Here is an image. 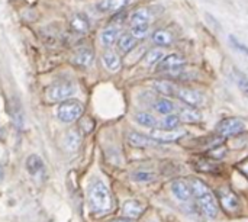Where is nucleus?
I'll return each mask as SVG.
<instances>
[{"instance_id":"aec40b11","label":"nucleus","mask_w":248,"mask_h":222,"mask_svg":"<svg viewBox=\"0 0 248 222\" xmlns=\"http://www.w3.org/2000/svg\"><path fill=\"white\" fill-rule=\"evenodd\" d=\"M131 25L132 26H138V25H148L151 20V15L147 9H137L131 13L129 16Z\"/></svg>"},{"instance_id":"c9c22d12","label":"nucleus","mask_w":248,"mask_h":222,"mask_svg":"<svg viewBox=\"0 0 248 222\" xmlns=\"http://www.w3.org/2000/svg\"><path fill=\"white\" fill-rule=\"evenodd\" d=\"M3 180V169H1V166H0V182Z\"/></svg>"},{"instance_id":"6e6552de","label":"nucleus","mask_w":248,"mask_h":222,"mask_svg":"<svg viewBox=\"0 0 248 222\" xmlns=\"http://www.w3.org/2000/svg\"><path fill=\"white\" fill-rule=\"evenodd\" d=\"M186 135L185 129H171V131H166V129H153L151 131V138L155 140L157 143H173L177 141L180 138H183Z\"/></svg>"},{"instance_id":"a211bd4d","label":"nucleus","mask_w":248,"mask_h":222,"mask_svg":"<svg viewBox=\"0 0 248 222\" xmlns=\"http://www.w3.org/2000/svg\"><path fill=\"white\" fill-rule=\"evenodd\" d=\"M118 39H119V29L116 26H109V28L103 29L100 33L102 45L106 48H110L115 42H118Z\"/></svg>"},{"instance_id":"f8f14e48","label":"nucleus","mask_w":248,"mask_h":222,"mask_svg":"<svg viewBox=\"0 0 248 222\" xmlns=\"http://www.w3.org/2000/svg\"><path fill=\"white\" fill-rule=\"evenodd\" d=\"M70 28L76 33H80V35L87 33L89 29H90L89 17L84 13H76V15H73L71 19H70Z\"/></svg>"},{"instance_id":"cd10ccee","label":"nucleus","mask_w":248,"mask_h":222,"mask_svg":"<svg viewBox=\"0 0 248 222\" xmlns=\"http://www.w3.org/2000/svg\"><path fill=\"white\" fill-rule=\"evenodd\" d=\"M154 108H155V111L158 113L167 116V115H171V112L174 111V103L171 100H169L167 97H164V99L157 100V103L154 105Z\"/></svg>"},{"instance_id":"393cba45","label":"nucleus","mask_w":248,"mask_h":222,"mask_svg":"<svg viewBox=\"0 0 248 222\" xmlns=\"http://www.w3.org/2000/svg\"><path fill=\"white\" fill-rule=\"evenodd\" d=\"M26 170L29 172V174H33V176L38 174L39 172H42L44 170V161H42V159L39 156H36V154L29 156L28 160H26Z\"/></svg>"},{"instance_id":"bb28decb","label":"nucleus","mask_w":248,"mask_h":222,"mask_svg":"<svg viewBox=\"0 0 248 222\" xmlns=\"http://www.w3.org/2000/svg\"><path fill=\"white\" fill-rule=\"evenodd\" d=\"M135 121H137L140 125L147 127V128H154V127H157V124H158V121H157L151 113H148V112H138V113L135 115Z\"/></svg>"},{"instance_id":"f257e3e1","label":"nucleus","mask_w":248,"mask_h":222,"mask_svg":"<svg viewBox=\"0 0 248 222\" xmlns=\"http://www.w3.org/2000/svg\"><path fill=\"white\" fill-rule=\"evenodd\" d=\"M192 196H195L199 208L208 218H217L218 215V202L212 190L199 179H192L190 182Z\"/></svg>"},{"instance_id":"c85d7f7f","label":"nucleus","mask_w":248,"mask_h":222,"mask_svg":"<svg viewBox=\"0 0 248 222\" xmlns=\"http://www.w3.org/2000/svg\"><path fill=\"white\" fill-rule=\"evenodd\" d=\"M155 179V174L151 172H135L132 174V180H135L137 183H150Z\"/></svg>"},{"instance_id":"7ed1b4c3","label":"nucleus","mask_w":248,"mask_h":222,"mask_svg":"<svg viewBox=\"0 0 248 222\" xmlns=\"http://www.w3.org/2000/svg\"><path fill=\"white\" fill-rule=\"evenodd\" d=\"M76 92H77V87H76L74 81L58 80L48 87L46 99L49 102H64V100H68Z\"/></svg>"},{"instance_id":"4be33fe9","label":"nucleus","mask_w":248,"mask_h":222,"mask_svg":"<svg viewBox=\"0 0 248 222\" xmlns=\"http://www.w3.org/2000/svg\"><path fill=\"white\" fill-rule=\"evenodd\" d=\"M154 89L158 93L164 95V96H173V95L177 93L179 87L173 81H170V80H158V81L154 83Z\"/></svg>"},{"instance_id":"5701e85b","label":"nucleus","mask_w":248,"mask_h":222,"mask_svg":"<svg viewBox=\"0 0 248 222\" xmlns=\"http://www.w3.org/2000/svg\"><path fill=\"white\" fill-rule=\"evenodd\" d=\"M153 41L160 45V47H169L173 44L174 38L171 35V32L166 31V29H157L154 33H153Z\"/></svg>"},{"instance_id":"412c9836","label":"nucleus","mask_w":248,"mask_h":222,"mask_svg":"<svg viewBox=\"0 0 248 222\" xmlns=\"http://www.w3.org/2000/svg\"><path fill=\"white\" fill-rule=\"evenodd\" d=\"M135 45H137V38H134L131 33H122L118 39V48L124 54H128L129 51H132Z\"/></svg>"},{"instance_id":"a878e982","label":"nucleus","mask_w":248,"mask_h":222,"mask_svg":"<svg viewBox=\"0 0 248 222\" xmlns=\"http://www.w3.org/2000/svg\"><path fill=\"white\" fill-rule=\"evenodd\" d=\"M180 118L179 115H167L164 116L158 124H160V129H166V131H171V129H177L180 125Z\"/></svg>"},{"instance_id":"7c9ffc66","label":"nucleus","mask_w":248,"mask_h":222,"mask_svg":"<svg viewBox=\"0 0 248 222\" xmlns=\"http://www.w3.org/2000/svg\"><path fill=\"white\" fill-rule=\"evenodd\" d=\"M196 169L201 170V172H214L217 169V164L211 160H198L195 163Z\"/></svg>"},{"instance_id":"20e7f679","label":"nucleus","mask_w":248,"mask_h":222,"mask_svg":"<svg viewBox=\"0 0 248 222\" xmlns=\"http://www.w3.org/2000/svg\"><path fill=\"white\" fill-rule=\"evenodd\" d=\"M83 111H84V106L80 100L68 99L60 103L57 109V118L64 124H71L83 115Z\"/></svg>"},{"instance_id":"f704fd0d","label":"nucleus","mask_w":248,"mask_h":222,"mask_svg":"<svg viewBox=\"0 0 248 222\" xmlns=\"http://www.w3.org/2000/svg\"><path fill=\"white\" fill-rule=\"evenodd\" d=\"M112 222H132V220H128V218H119V220H115Z\"/></svg>"},{"instance_id":"9b49d317","label":"nucleus","mask_w":248,"mask_h":222,"mask_svg":"<svg viewBox=\"0 0 248 222\" xmlns=\"http://www.w3.org/2000/svg\"><path fill=\"white\" fill-rule=\"evenodd\" d=\"M129 3L131 0H99L96 3V9L103 13H113L124 10V7H126Z\"/></svg>"},{"instance_id":"0eeeda50","label":"nucleus","mask_w":248,"mask_h":222,"mask_svg":"<svg viewBox=\"0 0 248 222\" xmlns=\"http://www.w3.org/2000/svg\"><path fill=\"white\" fill-rule=\"evenodd\" d=\"M185 65H186V58L182 54L174 52V54H169L163 58V61L157 67V71L158 73H170V71H174Z\"/></svg>"},{"instance_id":"f03ea898","label":"nucleus","mask_w":248,"mask_h":222,"mask_svg":"<svg viewBox=\"0 0 248 222\" xmlns=\"http://www.w3.org/2000/svg\"><path fill=\"white\" fill-rule=\"evenodd\" d=\"M113 201L110 190L103 182H93L89 186V206L96 214H105L112 209Z\"/></svg>"},{"instance_id":"423d86ee","label":"nucleus","mask_w":248,"mask_h":222,"mask_svg":"<svg viewBox=\"0 0 248 222\" xmlns=\"http://www.w3.org/2000/svg\"><path fill=\"white\" fill-rule=\"evenodd\" d=\"M176 96H177L182 102H185L186 105H189V106H192V108H199V106H202L203 102H205V96H203L199 90L190 89V87H179Z\"/></svg>"},{"instance_id":"473e14b6","label":"nucleus","mask_w":248,"mask_h":222,"mask_svg":"<svg viewBox=\"0 0 248 222\" xmlns=\"http://www.w3.org/2000/svg\"><path fill=\"white\" fill-rule=\"evenodd\" d=\"M237 84L240 90H243V93H246L248 96V79L240 71H237Z\"/></svg>"},{"instance_id":"2f4dec72","label":"nucleus","mask_w":248,"mask_h":222,"mask_svg":"<svg viewBox=\"0 0 248 222\" xmlns=\"http://www.w3.org/2000/svg\"><path fill=\"white\" fill-rule=\"evenodd\" d=\"M10 111L13 112L12 115H13V119H15V122L17 124V127H22L20 124L23 122V115H22L23 112H22V106L17 103V100L13 103V106H12V109H10Z\"/></svg>"},{"instance_id":"e433bc0d","label":"nucleus","mask_w":248,"mask_h":222,"mask_svg":"<svg viewBox=\"0 0 248 222\" xmlns=\"http://www.w3.org/2000/svg\"><path fill=\"white\" fill-rule=\"evenodd\" d=\"M151 222H155V221H151Z\"/></svg>"},{"instance_id":"c756f323","label":"nucleus","mask_w":248,"mask_h":222,"mask_svg":"<svg viewBox=\"0 0 248 222\" xmlns=\"http://www.w3.org/2000/svg\"><path fill=\"white\" fill-rule=\"evenodd\" d=\"M148 31H150L148 25H138V26L131 28V35L137 39H142L148 35Z\"/></svg>"},{"instance_id":"1a4fd4ad","label":"nucleus","mask_w":248,"mask_h":222,"mask_svg":"<svg viewBox=\"0 0 248 222\" xmlns=\"http://www.w3.org/2000/svg\"><path fill=\"white\" fill-rule=\"evenodd\" d=\"M126 140H128V144L135 147V148H148V147H155L158 144L151 137L144 135V134L137 132V131H129L126 134Z\"/></svg>"},{"instance_id":"ddd939ff","label":"nucleus","mask_w":248,"mask_h":222,"mask_svg":"<svg viewBox=\"0 0 248 222\" xmlns=\"http://www.w3.org/2000/svg\"><path fill=\"white\" fill-rule=\"evenodd\" d=\"M94 61V52L92 48H80L76 51L74 57H73V63L78 67H90Z\"/></svg>"},{"instance_id":"2eb2a0df","label":"nucleus","mask_w":248,"mask_h":222,"mask_svg":"<svg viewBox=\"0 0 248 222\" xmlns=\"http://www.w3.org/2000/svg\"><path fill=\"white\" fill-rule=\"evenodd\" d=\"M102 61H103V65L106 67V70H109V71H112V73L119 71L121 64H122V63H121V57H119L115 51H112V49H108V51L103 52Z\"/></svg>"},{"instance_id":"dca6fc26","label":"nucleus","mask_w":248,"mask_h":222,"mask_svg":"<svg viewBox=\"0 0 248 222\" xmlns=\"http://www.w3.org/2000/svg\"><path fill=\"white\" fill-rule=\"evenodd\" d=\"M219 201L221 205L228 211V212H235L240 206L237 196L231 190H221L219 192Z\"/></svg>"},{"instance_id":"b1692460","label":"nucleus","mask_w":248,"mask_h":222,"mask_svg":"<svg viewBox=\"0 0 248 222\" xmlns=\"http://www.w3.org/2000/svg\"><path fill=\"white\" fill-rule=\"evenodd\" d=\"M166 57V52H164V49H161V48H153V49H150L147 54H145V57H144V63L147 64V65H158L161 61H163V58Z\"/></svg>"},{"instance_id":"39448f33","label":"nucleus","mask_w":248,"mask_h":222,"mask_svg":"<svg viewBox=\"0 0 248 222\" xmlns=\"http://www.w3.org/2000/svg\"><path fill=\"white\" fill-rule=\"evenodd\" d=\"M248 129L247 121H244L243 118L238 116H231V118H225L222 119L218 127H217V132L221 137H232V135H238L243 134Z\"/></svg>"},{"instance_id":"9d476101","label":"nucleus","mask_w":248,"mask_h":222,"mask_svg":"<svg viewBox=\"0 0 248 222\" xmlns=\"http://www.w3.org/2000/svg\"><path fill=\"white\" fill-rule=\"evenodd\" d=\"M171 192L173 195L179 199V201H189L190 196H192V188H190V183L186 182L185 179H177L171 183Z\"/></svg>"},{"instance_id":"6ab92c4d","label":"nucleus","mask_w":248,"mask_h":222,"mask_svg":"<svg viewBox=\"0 0 248 222\" xmlns=\"http://www.w3.org/2000/svg\"><path fill=\"white\" fill-rule=\"evenodd\" d=\"M64 145L68 151H77L81 145V135L77 129H71L64 137Z\"/></svg>"},{"instance_id":"72a5a7b5","label":"nucleus","mask_w":248,"mask_h":222,"mask_svg":"<svg viewBox=\"0 0 248 222\" xmlns=\"http://www.w3.org/2000/svg\"><path fill=\"white\" fill-rule=\"evenodd\" d=\"M230 41L232 42V45L238 49V51H241L243 54H246V55H248V47L247 45H244L241 41H238L235 36H230Z\"/></svg>"},{"instance_id":"4468645a","label":"nucleus","mask_w":248,"mask_h":222,"mask_svg":"<svg viewBox=\"0 0 248 222\" xmlns=\"http://www.w3.org/2000/svg\"><path fill=\"white\" fill-rule=\"evenodd\" d=\"M144 212V205L140 201L135 199H129L122 206V214L124 217H126L128 220H134L141 217V214Z\"/></svg>"},{"instance_id":"f3484780","label":"nucleus","mask_w":248,"mask_h":222,"mask_svg":"<svg viewBox=\"0 0 248 222\" xmlns=\"http://www.w3.org/2000/svg\"><path fill=\"white\" fill-rule=\"evenodd\" d=\"M179 118H180L182 122H186V124H196V122H201V121H202V113L198 111V108L186 106V108H182V109H180Z\"/></svg>"}]
</instances>
